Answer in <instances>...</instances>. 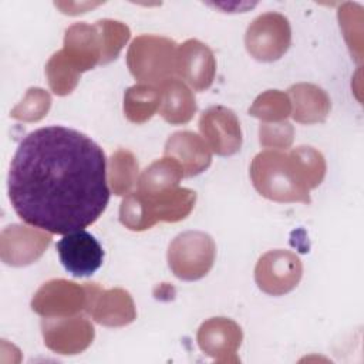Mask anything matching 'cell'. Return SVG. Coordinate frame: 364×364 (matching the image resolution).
<instances>
[{
	"label": "cell",
	"mask_w": 364,
	"mask_h": 364,
	"mask_svg": "<svg viewBox=\"0 0 364 364\" xmlns=\"http://www.w3.org/2000/svg\"><path fill=\"white\" fill-rule=\"evenodd\" d=\"M102 149L80 131L51 125L27 134L9 172V198L26 223L67 235L94 223L109 200Z\"/></svg>",
	"instance_id": "1"
},
{
	"label": "cell",
	"mask_w": 364,
	"mask_h": 364,
	"mask_svg": "<svg viewBox=\"0 0 364 364\" xmlns=\"http://www.w3.org/2000/svg\"><path fill=\"white\" fill-rule=\"evenodd\" d=\"M195 192L189 189L161 191L154 193H132L121 203V222L132 229L142 230L154 225L156 219H183L193 206Z\"/></svg>",
	"instance_id": "2"
},
{
	"label": "cell",
	"mask_w": 364,
	"mask_h": 364,
	"mask_svg": "<svg viewBox=\"0 0 364 364\" xmlns=\"http://www.w3.org/2000/svg\"><path fill=\"white\" fill-rule=\"evenodd\" d=\"M252 178L256 189L269 199L310 202L307 189L300 182L287 155L259 154L252 164Z\"/></svg>",
	"instance_id": "3"
},
{
	"label": "cell",
	"mask_w": 364,
	"mask_h": 364,
	"mask_svg": "<svg viewBox=\"0 0 364 364\" xmlns=\"http://www.w3.org/2000/svg\"><path fill=\"white\" fill-rule=\"evenodd\" d=\"M215 245L210 236L202 232H186L179 235L169 246V267L183 280H196L212 267Z\"/></svg>",
	"instance_id": "4"
},
{
	"label": "cell",
	"mask_w": 364,
	"mask_h": 364,
	"mask_svg": "<svg viewBox=\"0 0 364 364\" xmlns=\"http://www.w3.org/2000/svg\"><path fill=\"white\" fill-rule=\"evenodd\" d=\"M290 44V26L287 18L277 13L259 16L247 28L246 47L257 60H277Z\"/></svg>",
	"instance_id": "5"
},
{
	"label": "cell",
	"mask_w": 364,
	"mask_h": 364,
	"mask_svg": "<svg viewBox=\"0 0 364 364\" xmlns=\"http://www.w3.org/2000/svg\"><path fill=\"white\" fill-rule=\"evenodd\" d=\"M55 247L64 269L75 277L91 276L104 260L102 246L84 229L64 235Z\"/></svg>",
	"instance_id": "6"
},
{
	"label": "cell",
	"mask_w": 364,
	"mask_h": 364,
	"mask_svg": "<svg viewBox=\"0 0 364 364\" xmlns=\"http://www.w3.org/2000/svg\"><path fill=\"white\" fill-rule=\"evenodd\" d=\"M139 43L145 48V51L151 55H145L142 51L131 46L128 53V65L131 68V73L141 81H158L164 80L168 74L173 71L175 60H173V51L171 50L165 54L168 48L175 46L171 40L166 38H158L152 36H142L138 37Z\"/></svg>",
	"instance_id": "7"
},
{
	"label": "cell",
	"mask_w": 364,
	"mask_h": 364,
	"mask_svg": "<svg viewBox=\"0 0 364 364\" xmlns=\"http://www.w3.org/2000/svg\"><path fill=\"white\" fill-rule=\"evenodd\" d=\"M300 276L299 257L283 250L266 253L256 266V282L262 290L270 294L290 291L297 286Z\"/></svg>",
	"instance_id": "8"
},
{
	"label": "cell",
	"mask_w": 364,
	"mask_h": 364,
	"mask_svg": "<svg viewBox=\"0 0 364 364\" xmlns=\"http://www.w3.org/2000/svg\"><path fill=\"white\" fill-rule=\"evenodd\" d=\"M199 127L216 154L232 155L240 148V127L230 109L223 107L209 108L200 117Z\"/></svg>",
	"instance_id": "9"
},
{
	"label": "cell",
	"mask_w": 364,
	"mask_h": 364,
	"mask_svg": "<svg viewBox=\"0 0 364 364\" xmlns=\"http://www.w3.org/2000/svg\"><path fill=\"white\" fill-rule=\"evenodd\" d=\"M179 73L196 88L205 90L212 84L215 61L210 50L196 40L186 41L179 48Z\"/></svg>",
	"instance_id": "10"
},
{
	"label": "cell",
	"mask_w": 364,
	"mask_h": 364,
	"mask_svg": "<svg viewBox=\"0 0 364 364\" xmlns=\"http://www.w3.org/2000/svg\"><path fill=\"white\" fill-rule=\"evenodd\" d=\"M195 100L189 90L176 80H169L164 87L162 94V117L172 124L186 122L195 112Z\"/></svg>",
	"instance_id": "11"
},
{
	"label": "cell",
	"mask_w": 364,
	"mask_h": 364,
	"mask_svg": "<svg viewBox=\"0 0 364 364\" xmlns=\"http://www.w3.org/2000/svg\"><path fill=\"white\" fill-rule=\"evenodd\" d=\"M161 101V94L152 87L135 85L125 95L124 109L127 117L134 122H142L152 117L156 105Z\"/></svg>",
	"instance_id": "12"
},
{
	"label": "cell",
	"mask_w": 364,
	"mask_h": 364,
	"mask_svg": "<svg viewBox=\"0 0 364 364\" xmlns=\"http://www.w3.org/2000/svg\"><path fill=\"white\" fill-rule=\"evenodd\" d=\"M165 154L166 155L171 154V155H175L178 158L183 156L185 154H188V156L182 162V169L185 168V171H186L185 175L186 176H192V175H196V173L202 172L210 164V154L206 149L205 142L200 141L193 149H186V146H185L179 132L173 134L168 139L166 148H165Z\"/></svg>",
	"instance_id": "13"
},
{
	"label": "cell",
	"mask_w": 364,
	"mask_h": 364,
	"mask_svg": "<svg viewBox=\"0 0 364 364\" xmlns=\"http://www.w3.org/2000/svg\"><path fill=\"white\" fill-rule=\"evenodd\" d=\"M182 166L176 164L175 159H162L155 164H152L141 176L139 179V188L142 193H148L152 189H156L158 186H172L176 185L178 181L182 176Z\"/></svg>",
	"instance_id": "14"
}]
</instances>
